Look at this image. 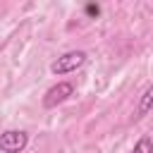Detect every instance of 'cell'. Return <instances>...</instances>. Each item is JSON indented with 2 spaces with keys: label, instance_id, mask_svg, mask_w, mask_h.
<instances>
[{
  "label": "cell",
  "instance_id": "cell-1",
  "mask_svg": "<svg viewBox=\"0 0 153 153\" xmlns=\"http://www.w3.org/2000/svg\"><path fill=\"white\" fill-rule=\"evenodd\" d=\"M84 62H86V53L84 50H72V53H65L62 57H57L50 65V69H53V74H67V72L79 69Z\"/></svg>",
  "mask_w": 153,
  "mask_h": 153
},
{
  "label": "cell",
  "instance_id": "cell-3",
  "mask_svg": "<svg viewBox=\"0 0 153 153\" xmlns=\"http://www.w3.org/2000/svg\"><path fill=\"white\" fill-rule=\"evenodd\" d=\"M24 146H26V134L24 131L10 129V131L0 134V151L2 153H19V151H24Z\"/></svg>",
  "mask_w": 153,
  "mask_h": 153
},
{
  "label": "cell",
  "instance_id": "cell-5",
  "mask_svg": "<svg viewBox=\"0 0 153 153\" xmlns=\"http://www.w3.org/2000/svg\"><path fill=\"white\" fill-rule=\"evenodd\" d=\"M131 153H153V141L148 136H141L136 141V146L131 148Z\"/></svg>",
  "mask_w": 153,
  "mask_h": 153
},
{
  "label": "cell",
  "instance_id": "cell-6",
  "mask_svg": "<svg viewBox=\"0 0 153 153\" xmlns=\"http://www.w3.org/2000/svg\"><path fill=\"white\" fill-rule=\"evenodd\" d=\"M98 12H100L98 5H86V14H98Z\"/></svg>",
  "mask_w": 153,
  "mask_h": 153
},
{
  "label": "cell",
  "instance_id": "cell-2",
  "mask_svg": "<svg viewBox=\"0 0 153 153\" xmlns=\"http://www.w3.org/2000/svg\"><path fill=\"white\" fill-rule=\"evenodd\" d=\"M72 93H74V84L60 81V84H55L53 88H48V93H45V98H43V105H45V108H55V105L65 103Z\"/></svg>",
  "mask_w": 153,
  "mask_h": 153
},
{
  "label": "cell",
  "instance_id": "cell-4",
  "mask_svg": "<svg viewBox=\"0 0 153 153\" xmlns=\"http://www.w3.org/2000/svg\"><path fill=\"white\" fill-rule=\"evenodd\" d=\"M153 108V84L146 88V93L141 96V100H139V110H136V117H143L148 110Z\"/></svg>",
  "mask_w": 153,
  "mask_h": 153
}]
</instances>
